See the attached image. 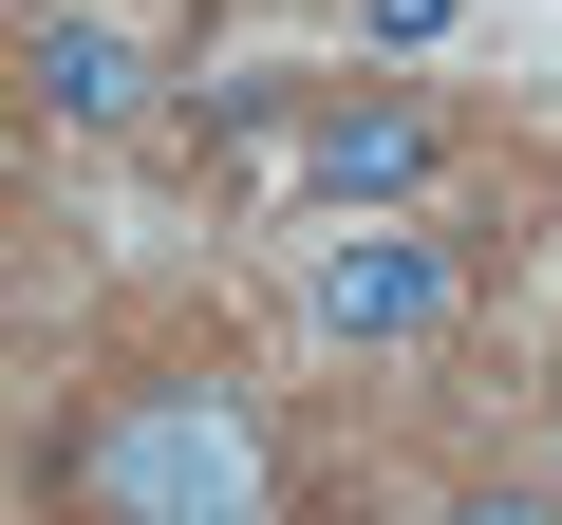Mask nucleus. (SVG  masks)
Masks as SVG:
<instances>
[{"label":"nucleus","instance_id":"5","mask_svg":"<svg viewBox=\"0 0 562 525\" xmlns=\"http://www.w3.org/2000/svg\"><path fill=\"white\" fill-rule=\"evenodd\" d=\"M543 469H562V376H543Z\"/></svg>","mask_w":562,"mask_h":525},{"label":"nucleus","instance_id":"2","mask_svg":"<svg viewBox=\"0 0 562 525\" xmlns=\"http://www.w3.org/2000/svg\"><path fill=\"white\" fill-rule=\"evenodd\" d=\"M301 320H319L338 357H431V338L469 320V244L413 225V206H357V225L301 244Z\"/></svg>","mask_w":562,"mask_h":525},{"label":"nucleus","instance_id":"3","mask_svg":"<svg viewBox=\"0 0 562 525\" xmlns=\"http://www.w3.org/2000/svg\"><path fill=\"white\" fill-rule=\"evenodd\" d=\"M150 20H113V0H20V113L38 132H132L150 113Z\"/></svg>","mask_w":562,"mask_h":525},{"label":"nucleus","instance_id":"1","mask_svg":"<svg viewBox=\"0 0 562 525\" xmlns=\"http://www.w3.org/2000/svg\"><path fill=\"white\" fill-rule=\"evenodd\" d=\"M38 488H57V506H94V525H262L301 469H281L262 394H244V376H225V338H206V357H113V376L57 413Z\"/></svg>","mask_w":562,"mask_h":525},{"label":"nucleus","instance_id":"4","mask_svg":"<svg viewBox=\"0 0 562 525\" xmlns=\"http://www.w3.org/2000/svg\"><path fill=\"white\" fill-rule=\"evenodd\" d=\"M431 150H450V132H431L413 94H338V113H319V188H338V206H394Z\"/></svg>","mask_w":562,"mask_h":525}]
</instances>
